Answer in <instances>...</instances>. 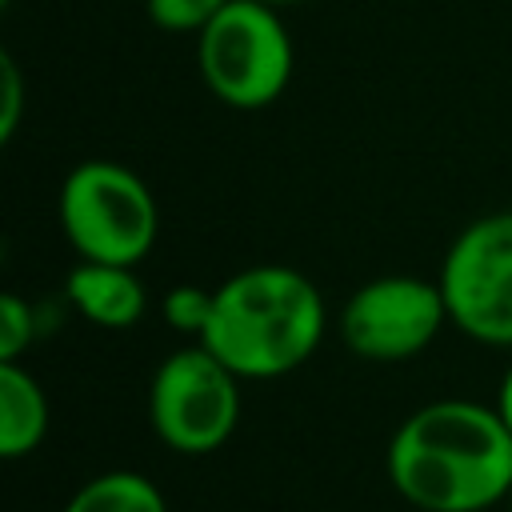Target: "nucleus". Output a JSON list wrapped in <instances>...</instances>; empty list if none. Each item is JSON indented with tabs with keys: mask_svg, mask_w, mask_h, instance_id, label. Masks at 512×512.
I'll return each mask as SVG.
<instances>
[{
	"mask_svg": "<svg viewBox=\"0 0 512 512\" xmlns=\"http://www.w3.org/2000/svg\"><path fill=\"white\" fill-rule=\"evenodd\" d=\"M328 312L300 268L252 264L216 284L212 320L200 336L240 380H280L312 360Z\"/></svg>",
	"mask_w": 512,
	"mask_h": 512,
	"instance_id": "obj_2",
	"label": "nucleus"
},
{
	"mask_svg": "<svg viewBox=\"0 0 512 512\" xmlns=\"http://www.w3.org/2000/svg\"><path fill=\"white\" fill-rule=\"evenodd\" d=\"M452 328L488 348H512V208L484 212L448 244L436 272Z\"/></svg>",
	"mask_w": 512,
	"mask_h": 512,
	"instance_id": "obj_6",
	"label": "nucleus"
},
{
	"mask_svg": "<svg viewBox=\"0 0 512 512\" xmlns=\"http://www.w3.org/2000/svg\"><path fill=\"white\" fill-rule=\"evenodd\" d=\"M48 396L20 360H0V456L20 460L48 436Z\"/></svg>",
	"mask_w": 512,
	"mask_h": 512,
	"instance_id": "obj_9",
	"label": "nucleus"
},
{
	"mask_svg": "<svg viewBox=\"0 0 512 512\" xmlns=\"http://www.w3.org/2000/svg\"><path fill=\"white\" fill-rule=\"evenodd\" d=\"M264 4H276V8H284V4H296V0H264Z\"/></svg>",
	"mask_w": 512,
	"mask_h": 512,
	"instance_id": "obj_16",
	"label": "nucleus"
},
{
	"mask_svg": "<svg viewBox=\"0 0 512 512\" xmlns=\"http://www.w3.org/2000/svg\"><path fill=\"white\" fill-rule=\"evenodd\" d=\"M60 512H168V500L148 476L112 468L84 480Z\"/></svg>",
	"mask_w": 512,
	"mask_h": 512,
	"instance_id": "obj_10",
	"label": "nucleus"
},
{
	"mask_svg": "<svg viewBox=\"0 0 512 512\" xmlns=\"http://www.w3.org/2000/svg\"><path fill=\"white\" fill-rule=\"evenodd\" d=\"M148 424L180 456H208L240 424V376L200 340L168 352L148 384Z\"/></svg>",
	"mask_w": 512,
	"mask_h": 512,
	"instance_id": "obj_5",
	"label": "nucleus"
},
{
	"mask_svg": "<svg viewBox=\"0 0 512 512\" xmlns=\"http://www.w3.org/2000/svg\"><path fill=\"white\" fill-rule=\"evenodd\" d=\"M0 140L8 144L16 136V124H20V112H24V80H20V68L12 60V52H0Z\"/></svg>",
	"mask_w": 512,
	"mask_h": 512,
	"instance_id": "obj_14",
	"label": "nucleus"
},
{
	"mask_svg": "<svg viewBox=\"0 0 512 512\" xmlns=\"http://www.w3.org/2000/svg\"><path fill=\"white\" fill-rule=\"evenodd\" d=\"M196 64L220 104L256 112L276 104L292 84L296 48L276 4L228 0L196 36Z\"/></svg>",
	"mask_w": 512,
	"mask_h": 512,
	"instance_id": "obj_4",
	"label": "nucleus"
},
{
	"mask_svg": "<svg viewBox=\"0 0 512 512\" xmlns=\"http://www.w3.org/2000/svg\"><path fill=\"white\" fill-rule=\"evenodd\" d=\"M444 324L452 320L440 280L408 272H384L376 280H364L340 308L344 348L376 364L420 356L444 332Z\"/></svg>",
	"mask_w": 512,
	"mask_h": 512,
	"instance_id": "obj_7",
	"label": "nucleus"
},
{
	"mask_svg": "<svg viewBox=\"0 0 512 512\" xmlns=\"http://www.w3.org/2000/svg\"><path fill=\"white\" fill-rule=\"evenodd\" d=\"M496 412H500V420H504L508 432H512V364H508V372L500 376V388H496Z\"/></svg>",
	"mask_w": 512,
	"mask_h": 512,
	"instance_id": "obj_15",
	"label": "nucleus"
},
{
	"mask_svg": "<svg viewBox=\"0 0 512 512\" xmlns=\"http://www.w3.org/2000/svg\"><path fill=\"white\" fill-rule=\"evenodd\" d=\"M212 300H216V288H200V284H176L164 292L160 308H164V320L172 332H184V336H204L208 320H212Z\"/></svg>",
	"mask_w": 512,
	"mask_h": 512,
	"instance_id": "obj_11",
	"label": "nucleus"
},
{
	"mask_svg": "<svg viewBox=\"0 0 512 512\" xmlns=\"http://www.w3.org/2000/svg\"><path fill=\"white\" fill-rule=\"evenodd\" d=\"M36 308L20 292H0V360H20L36 340Z\"/></svg>",
	"mask_w": 512,
	"mask_h": 512,
	"instance_id": "obj_13",
	"label": "nucleus"
},
{
	"mask_svg": "<svg viewBox=\"0 0 512 512\" xmlns=\"http://www.w3.org/2000/svg\"><path fill=\"white\" fill-rule=\"evenodd\" d=\"M384 472L420 512H484L512 488V432L496 404L432 400L400 420Z\"/></svg>",
	"mask_w": 512,
	"mask_h": 512,
	"instance_id": "obj_1",
	"label": "nucleus"
},
{
	"mask_svg": "<svg viewBox=\"0 0 512 512\" xmlns=\"http://www.w3.org/2000/svg\"><path fill=\"white\" fill-rule=\"evenodd\" d=\"M0 4H12V0H0Z\"/></svg>",
	"mask_w": 512,
	"mask_h": 512,
	"instance_id": "obj_18",
	"label": "nucleus"
},
{
	"mask_svg": "<svg viewBox=\"0 0 512 512\" xmlns=\"http://www.w3.org/2000/svg\"><path fill=\"white\" fill-rule=\"evenodd\" d=\"M504 508H508V512H512V488H508V496H504Z\"/></svg>",
	"mask_w": 512,
	"mask_h": 512,
	"instance_id": "obj_17",
	"label": "nucleus"
},
{
	"mask_svg": "<svg viewBox=\"0 0 512 512\" xmlns=\"http://www.w3.org/2000/svg\"><path fill=\"white\" fill-rule=\"evenodd\" d=\"M224 4L228 0H144V12L160 32H192V36H200L216 20V12Z\"/></svg>",
	"mask_w": 512,
	"mask_h": 512,
	"instance_id": "obj_12",
	"label": "nucleus"
},
{
	"mask_svg": "<svg viewBox=\"0 0 512 512\" xmlns=\"http://www.w3.org/2000/svg\"><path fill=\"white\" fill-rule=\"evenodd\" d=\"M64 300L88 324L112 332L132 328L148 308V292L132 272V264H104V260H80L64 280Z\"/></svg>",
	"mask_w": 512,
	"mask_h": 512,
	"instance_id": "obj_8",
	"label": "nucleus"
},
{
	"mask_svg": "<svg viewBox=\"0 0 512 512\" xmlns=\"http://www.w3.org/2000/svg\"><path fill=\"white\" fill-rule=\"evenodd\" d=\"M60 228L80 260L140 264L160 236V208L140 172L116 160L76 164L56 196Z\"/></svg>",
	"mask_w": 512,
	"mask_h": 512,
	"instance_id": "obj_3",
	"label": "nucleus"
}]
</instances>
